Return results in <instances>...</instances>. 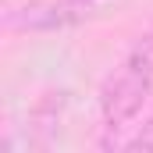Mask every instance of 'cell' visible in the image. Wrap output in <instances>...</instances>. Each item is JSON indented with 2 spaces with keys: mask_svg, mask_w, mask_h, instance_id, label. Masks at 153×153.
<instances>
[{
  "mask_svg": "<svg viewBox=\"0 0 153 153\" xmlns=\"http://www.w3.org/2000/svg\"><path fill=\"white\" fill-rule=\"evenodd\" d=\"M150 93H153V29L132 46V53L125 57L117 75H111L103 85L100 114H103V128H107V146H114L117 132H125L143 114Z\"/></svg>",
  "mask_w": 153,
  "mask_h": 153,
  "instance_id": "1",
  "label": "cell"
},
{
  "mask_svg": "<svg viewBox=\"0 0 153 153\" xmlns=\"http://www.w3.org/2000/svg\"><path fill=\"white\" fill-rule=\"evenodd\" d=\"M78 4H53V0H29L14 11H7L4 25L14 32H57L78 22Z\"/></svg>",
  "mask_w": 153,
  "mask_h": 153,
  "instance_id": "2",
  "label": "cell"
},
{
  "mask_svg": "<svg viewBox=\"0 0 153 153\" xmlns=\"http://www.w3.org/2000/svg\"><path fill=\"white\" fill-rule=\"evenodd\" d=\"M125 150H135V153H153V117L125 143Z\"/></svg>",
  "mask_w": 153,
  "mask_h": 153,
  "instance_id": "3",
  "label": "cell"
},
{
  "mask_svg": "<svg viewBox=\"0 0 153 153\" xmlns=\"http://www.w3.org/2000/svg\"><path fill=\"white\" fill-rule=\"evenodd\" d=\"M71 4H93V0H71Z\"/></svg>",
  "mask_w": 153,
  "mask_h": 153,
  "instance_id": "4",
  "label": "cell"
}]
</instances>
